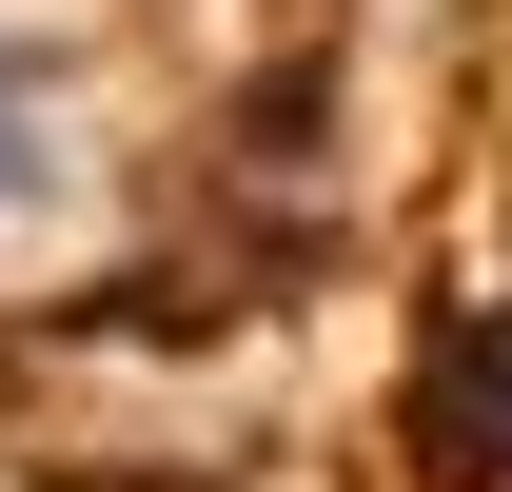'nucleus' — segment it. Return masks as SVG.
<instances>
[{
  "mask_svg": "<svg viewBox=\"0 0 512 492\" xmlns=\"http://www.w3.org/2000/svg\"><path fill=\"white\" fill-rule=\"evenodd\" d=\"M434 473H512V335H434Z\"/></svg>",
  "mask_w": 512,
  "mask_h": 492,
  "instance_id": "obj_1",
  "label": "nucleus"
}]
</instances>
